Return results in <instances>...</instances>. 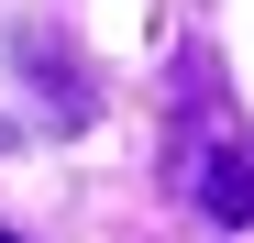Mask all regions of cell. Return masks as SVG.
<instances>
[{
    "label": "cell",
    "instance_id": "6da1fadb",
    "mask_svg": "<svg viewBox=\"0 0 254 243\" xmlns=\"http://www.w3.org/2000/svg\"><path fill=\"white\" fill-rule=\"evenodd\" d=\"M188 199H199V221H210V232H243V221H254V144H243V133L199 144V166H188Z\"/></svg>",
    "mask_w": 254,
    "mask_h": 243
},
{
    "label": "cell",
    "instance_id": "7a4b0ae2",
    "mask_svg": "<svg viewBox=\"0 0 254 243\" xmlns=\"http://www.w3.org/2000/svg\"><path fill=\"white\" fill-rule=\"evenodd\" d=\"M22 66H33V89H56V133H77V122L100 111V89L77 77V56H66V45H22Z\"/></svg>",
    "mask_w": 254,
    "mask_h": 243
},
{
    "label": "cell",
    "instance_id": "3957f363",
    "mask_svg": "<svg viewBox=\"0 0 254 243\" xmlns=\"http://www.w3.org/2000/svg\"><path fill=\"white\" fill-rule=\"evenodd\" d=\"M0 144H11V122H0Z\"/></svg>",
    "mask_w": 254,
    "mask_h": 243
},
{
    "label": "cell",
    "instance_id": "277c9868",
    "mask_svg": "<svg viewBox=\"0 0 254 243\" xmlns=\"http://www.w3.org/2000/svg\"><path fill=\"white\" fill-rule=\"evenodd\" d=\"M0 243H11V232H0Z\"/></svg>",
    "mask_w": 254,
    "mask_h": 243
}]
</instances>
